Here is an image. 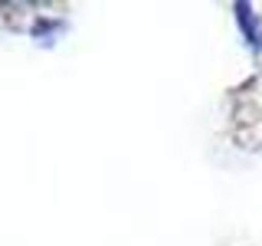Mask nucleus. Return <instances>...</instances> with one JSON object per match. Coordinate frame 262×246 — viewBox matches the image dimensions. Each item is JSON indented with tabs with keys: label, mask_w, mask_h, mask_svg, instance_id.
I'll list each match as a JSON object with an SVG mask.
<instances>
[{
	"label": "nucleus",
	"mask_w": 262,
	"mask_h": 246,
	"mask_svg": "<svg viewBox=\"0 0 262 246\" xmlns=\"http://www.w3.org/2000/svg\"><path fill=\"white\" fill-rule=\"evenodd\" d=\"M236 20H239V27L246 33V39H249V46L259 49L262 46V33H259V20H256V13H252V7L249 4H236Z\"/></svg>",
	"instance_id": "1"
}]
</instances>
